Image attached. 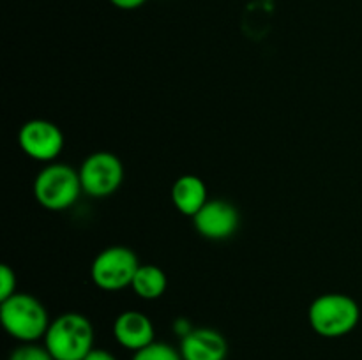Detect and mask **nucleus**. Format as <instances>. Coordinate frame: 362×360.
<instances>
[{"instance_id":"1","label":"nucleus","mask_w":362,"mask_h":360,"mask_svg":"<svg viewBox=\"0 0 362 360\" xmlns=\"http://www.w3.org/2000/svg\"><path fill=\"white\" fill-rule=\"evenodd\" d=\"M45 346L55 360H83L94 348V327L80 313H64L49 323Z\"/></svg>"},{"instance_id":"2","label":"nucleus","mask_w":362,"mask_h":360,"mask_svg":"<svg viewBox=\"0 0 362 360\" xmlns=\"http://www.w3.org/2000/svg\"><path fill=\"white\" fill-rule=\"evenodd\" d=\"M0 321L7 334L20 342L45 339L52 323L46 307L35 296L18 292L0 304Z\"/></svg>"},{"instance_id":"3","label":"nucleus","mask_w":362,"mask_h":360,"mask_svg":"<svg viewBox=\"0 0 362 360\" xmlns=\"http://www.w3.org/2000/svg\"><path fill=\"white\" fill-rule=\"evenodd\" d=\"M308 320L311 328L322 337H343L359 323L361 307L345 293H324L311 302Z\"/></svg>"},{"instance_id":"4","label":"nucleus","mask_w":362,"mask_h":360,"mask_svg":"<svg viewBox=\"0 0 362 360\" xmlns=\"http://www.w3.org/2000/svg\"><path fill=\"white\" fill-rule=\"evenodd\" d=\"M81 193L80 173L64 162H49L34 180V198L46 210H67L76 203Z\"/></svg>"},{"instance_id":"5","label":"nucleus","mask_w":362,"mask_h":360,"mask_svg":"<svg viewBox=\"0 0 362 360\" xmlns=\"http://www.w3.org/2000/svg\"><path fill=\"white\" fill-rule=\"evenodd\" d=\"M140 265L136 253L129 247H106L92 261L90 279L99 289L119 292L131 286Z\"/></svg>"},{"instance_id":"6","label":"nucleus","mask_w":362,"mask_h":360,"mask_svg":"<svg viewBox=\"0 0 362 360\" xmlns=\"http://www.w3.org/2000/svg\"><path fill=\"white\" fill-rule=\"evenodd\" d=\"M78 173L85 194L90 198H108L122 186L124 164L113 152L99 150L83 159Z\"/></svg>"},{"instance_id":"7","label":"nucleus","mask_w":362,"mask_h":360,"mask_svg":"<svg viewBox=\"0 0 362 360\" xmlns=\"http://www.w3.org/2000/svg\"><path fill=\"white\" fill-rule=\"evenodd\" d=\"M18 143L25 155L34 161L53 162L64 148V134L60 127L49 120L32 119L21 126Z\"/></svg>"},{"instance_id":"8","label":"nucleus","mask_w":362,"mask_h":360,"mask_svg":"<svg viewBox=\"0 0 362 360\" xmlns=\"http://www.w3.org/2000/svg\"><path fill=\"white\" fill-rule=\"evenodd\" d=\"M194 229L207 240H226L240 226V214L233 203L226 200H209L193 217Z\"/></svg>"},{"instance_id":"9","label":"nucleus","mask_w":362,"mask_h":360,"mask_svg":"<svg viewBox=\"0 0 362 360\" xmlns=\"http://www.w3.org/2000/svg\"><path fill=\"white\" fill-rule=\"evenodd\" d=\"M179 352L182 360H226L228 342L221 332L200 327L180 337Z\"/></svg>"},{"instance_id":"10","label":"nucleus","mask_w":362,"mask_h":360,"mask_svg":"<svg viewBox=\"0 0 362 360\" xmlns=\"http://www.w3.org/2000/svg\"><path fill=\"white\" fill-rule=\"evenodd\" d=\"M154 323L141 311H124L113 321V337L122 348L138 352L154 342Z\"/></svg>"},{"instance_id":"11","label":"nucleus","mask_w":362,"mask_h":360,"mask_svg":"<svg viewBox=\"0 0 362 360\" xmlns=\"http://www.w3.org/2000/svg\"><path fill=\"white\" fill-rule=\"evenodd\" d=\"M172 203L182 215L193 219L198 212L207 203V186L204 180L197 175H182L173 182Z\"/></svg>"},{"instance_id":"12","label":"nucleus","mask_w":362,"mask_h":360,"mask_svg":"<svg viewBox=\"0 0 362 360\" xmlns=\"http://www.w3.org/2000/svg\"><path fill=\"white\" fill-rule=\"evenodd\" d=\"M131 288L140 299L156 300L165 295L166 288H168V279H166L165 270L159 268L158 265L145 263L140 265V268L134 274Z\"/></svg>"},{"instance_id":"13","label":"nucleus","mask_w":362,"mask_h":360,"mask_svg":"<svg viewBox=\"0 0 362 360\" xmlns=\"http://www.w3.org/2000/svg\"><path fill=\"white\" fill-rule=\"evenodd\" d=\"M133 360H182V355L173 346L154 341L152 344L134 352Z\"/></svg>"},{"instance_id":"14","label":"nucleus","mask_w":362,"mask_h":360,"mask_svg":"<svg viewBox=\"0 0 362 360\" xmlns=\"http://www.w3.org/2000/svg\"><path fill=\"white\" fill-rule=\"evenodd\" d=\"M9 360H55L46 346H39L35 342H23L21 346L11 352Z\"/></svg>"},{"instance_id":"15","label":"nucleus","mask_w":362,"mask_h":360,"mask_svg":"<svg viewBox=\"0 0 362 360\" xmlns=\"http://www.w3.org/2000/svg\"><path fill=\"white\" fill-rule=\"evenodd\" d=\"M16 293V274L9 265L0 267V302Z\"/></svg>"},{"instance_id":"16","label":"nucleus","mask_w":362,"mask_h":360,"mask_svg":"<svg viewBox=\"0 0 362 360\" xmlns=\"http://www.w3.org/2000/svg\"><path fill=\"white\" fill-rule=\"evenodd\" d=\"M147 0H110L112 6H115L117 9H122V11H133L141 7Z\"/></svg>"},{"instance_id":"17","label":"nucleus","mask_w":362,"mask_h":360,"mask_svg":"<svg viewBox=\"0 0 362 360\" xmlns=\"http://www.w3.org/2000/svg\"><path fill=\"white\" fill-rule=\"evenodd\" d=\"M83 360H117V356L105 348H92Z\"/></svg>"}]
</instances>
